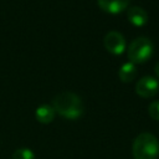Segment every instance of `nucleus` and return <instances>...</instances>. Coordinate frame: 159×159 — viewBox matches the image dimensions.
Instances as JSON below:
<instances>
[{
    "mask_svg": "<svg viewBox=\"0 0 159 159\" xmlns=\"http://www.w3.org/2000/svg\"><path fill=\"white\" fill-rule=\"evenodd\" d=\"M103 46L109 53L114 56H119L124 52L127 47V42L124 36L119 31H109L103 37Z\"/></svg>",
    "mask_w": 159,
    "mask_h": 159,
    "instance_id": "obj_4",
    "label": "nucleus"
},
{
    "mask_svg": "<svg viewBox=\"0 0 159 159\" xmlns=\"http://www.w3.org/2000/svg\"><path fill=\"white\" fill-rule=\"evenodd\" d=\"M55 112L66 119H78L83 112L84 106L82 99L73 92H61L52 99Z\"/></svg>",
    "mask_w": 159,
    "mask_h": 159,
    "instance_id": "obj_1",
    "label": "nucleus"
},
{
    "mask_svg": "<svg viewBox=\"0 0 159 159\" xmlns=\"http://www.w3.org/2000/svg\"><path fill=\"white\" fill-rule=\"evenodd\" d=\"M132 154L134 159H157L159 155V142L157 137L149 132L138 134L132 144Z\"/></svg>",
    "mask_w": 159,
    "mask_h": 159,
    "instance_id": "obj_2",
    "label": "nucleus"
},
{
    "mask_svg": "<svg viewBox=\"0 0 159 159\" xmlns=\"http://www.w3.org/2000/svg\"><path fill=\"white\" fill-rule=\"evenodd\" d=\"M154 52V45L150 39L145 36H139L134 39L128 48H127V56L129 62L134 65H140L147 62Z\"/></svg>",
    "mask_w": 159,
    "mask_h": 159,
    "instance_id": "obj_3",
    "label": "nucleus"
},
{
    "mask_svg": "<svg viewBox=\"0 0 159 159\" xmlns=\"http://www.w3.org/2000/svg\"><path fill=\"white\" fill-rule=\"evenodd\" d=\"M127 19L133 26L142 27L148 22V12L140 6L132 5L127 9Z\"/></svg>",
    "mask_w": 159,
    "mask_h": 159,
    "instance_id": "obj_7",
    "label": "nucleus"
},
{
    "mask_svg": "<svg viewBox=\"0 0 159 159\" xmlns=\"http://www.w3.org/2000/svg\"><path fill=\"white\" fill-rule=\"evenodd\" d=\"M137 76V67L132 62H125L118 71V77L123 83H130Z\"/></svg>",
    "mask_w": 159,
    "mask_h": 159,
    "instance_id": "obj_9",
    "label": "nucleus"
},
{
    "mask_svg": "<svg viewBox=\"0 0 159 159\" xmlns=\"http://www.w3.org/2000/svg\"><path fill=\"white\" fill-rule=\"evenodd\" d=\"M148 113H149L150 118H153L155 120H159V101H154L149 104Z\"/></svg>",
    "mask_w": 159,
    "mask_h": 159,
    "instance_id": "obj_11",
    "label": "nucleus"
},
{
    "mask_svg": "<svg viewBox=\"0 0 159 159\" xmlns=\"http://www.w3.org/2000/svg\"><path fill=\"white\" fill-rule=\"evenodd\" d=\"M55 109L51 104H41L40 107L36 108L35 111V117L36 120L41 124H48L53 120L55 118Z\"/></svg>",
    "mask_w": 159,
    "mask_h": 159,
    "instance_id": "obj_8",
    "label": "nucleus"
},
{
    "mask_svg": "<svg viewBox=\"0 0 159 159\" xmlns=\"http://www.w3.org/2000/svg\"><path fill=\"white\" fill-rule=\"evenodd\" d=\"M154 72H155V76L159 78V62L155 63V66H154Z\"/></svg>",
    "mask_w": 159,
    "mask_h": 159,
    "instance_id": "obj_12",
    "label": "nucleus"
},
{
    "mask_svg": "<svg viewBox=\"0 0 159 159\" xmlns=\"http://www.w3.org/2000/svg\"><path fill=\"white\" fill-rule=\"evenodd\" d=\"M99 9L111 15H118L129 7L130 0H97Z\"/></svg>",
    "mask_w": 159,
    "mask_h": 159,
    "instance_id": "obj_6",
    "label": "nucleus"
},
{
    "mask_svg": "<svg viewBox=\"0 0 159 159\" xmlns=\"http://www.w3.org/2000/svg\"><path fill=\"white\" fill-rule=\"evenodd\" d=\"M159 91V81L152 76H144L135 83V93L142 98L154 97Z\"/></svg>",
    "mask_w": 159,
    "mask_h": 159,
    "instance_id": "obj_5",
    "label": "nucleus"
},
{
    "mask_svg": "<svg viewBox=\"0 0 159 159\" xmlns=\"http://www.w3.org/2000/svg\"><path fill=\"white\" fill-rule=\"evenodd\" d=\"M12 159H35V154L29 148H19L14 152Z\"/></svg>",
    "mask_w": 159,
    "mask_h": 159,
    "instance_id": "obj_10",
    "label": "nucleus"
}]
</instances>
